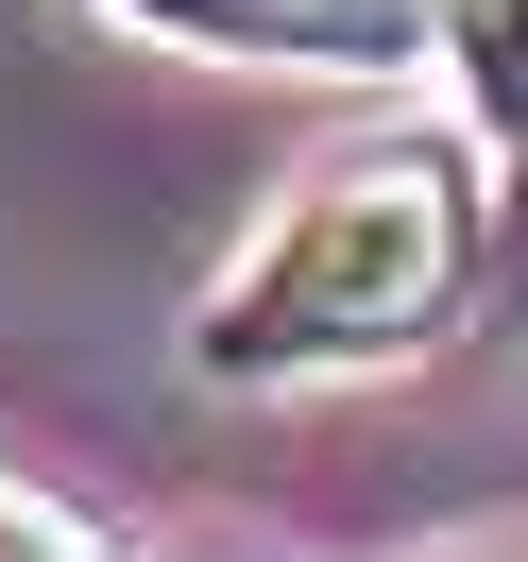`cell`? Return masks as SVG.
Masks as SVG:
<instances>
[{
  "instance_id": "obj_1",
  "label": "cell",
  "mask_w": 528,
  "mask_h": 562,
  "mask_svg": "<svg viewBox=\"0 0 528 562\" xmlns=\"http://www.w3.org/2000/svg\"><path fill=\"white\" fill-rule=\"evenodd\" d=\"M478 290H494V171L460 137H358L324 171H290V205L222 256V290L188 307V375L205 392L392 375Z\"/></svg>"
},
{
  "instance_id": "obj_2",
  "label": "cell",
  "mask_w": 528,
  "mask_h": 562,
  "mask_svg": "<svg viewBox=\"0 0 528 562\" xmlns=\"http://www.w3.org/2000/svg\"><path fill=\"white\" fill-rule=\"evenodd\" d=\"M103 18H137L171 52H222V69H341V86L443 52V0H103Z\"/></svg>"
},
{
  "instance_id": "obj_3",
  "label": "cell",
  "mask_w": 528,
  "mask_h": 562,
  "mask_svg": "<svg viewBox=\"0 0 528 562\" xmlns=\"http://www.w3.org/2000/svg\"><path fill=\"white\" fill-rule=\"evenodd\" d=\"M443 69L494 137V307L528 324V0H443Z\"/></svg>"
},
{
  "instance_id": "obj_4",
  "label": "cell",
  "mask_w": 528,
  "mask_h": 562,
  "mask_svg": "<svg viewBox=\"0 0 528 562\" xmlns=\"http://www.w3.org/2000/svg\"><path fill=\"white\" fill-rule=\"evenodd\" d=\"M69 546H103V528H86V512H52V494L0 460V562H69Z\"/></svg>"
}]
</instances>
